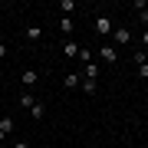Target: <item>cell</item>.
I'll return each instance as SVG.
<instances>
[{
	"label": "cell",
	"instance_id": "17",
	"mask_svg": "<svg viewBox=\"0 0 148 148\" xmlns=\"http://www.w3.org/2000/svg\"><path fill=\"white\" fill-rule=\"evenodd\" d=\"M138 76H142V79H148V63H142V66H138Z\"/></svg>",
	"mask_w": 148,
	"mask_h": 148
},
{
	"label": "cell",
	"instance_id": "21",
	"mask_svg": "<svg viewBox=\"0 0 148 148\" xmlns=\"http://www.w3.org/2000/svg\"><path fill=\"white\" fill-rule=\"evenodd\" d=\"M16 148H30V145H27V142H16Z\"/></svg>",
	"mask_w": 148,
	"mask_h": 148
},
{
	"label": "cell",
	"instance_id": "11",
	"mask_svg": "<svg viewBox=\"0 0 148 148\" xmlns=\"http://www.w3.org/2000/svg\"><path fill=\"white\" fill-rule=\"evenodd\" d=\"M66 89H76V86H79V73H66Z\"/></svg>",
	"mask_w": 148,
	"mask_h": 148
},
{
	"label": "cell",
	"instance_id": "20",
	"mask_svg": "<svg viewBox=\"0 0 148 148\" xmlns=\"http://www.w3.org/2000/svg\"><path fill=\"white\" fill-rule=\"evenodd\" d=\"M142 43H145V46H148V30H145V33H142Z\"/></svg>",
	"mask_w": 148,
	"mask_h": 148
},
{
	"label": "cell",
	"instance_id": "13",
	"mask_svg": "<svg viewBox=\"0 0 148 148\" xmlns=\"http://www.w3.org/2000/svg\"><path fill=\"white\" fill-rule=\"evenodd\" d=\"M95 76H99V66H95V63H86V79H95Z\"/></svg>",
	"mask_w": 148,
	"mask_h": 148
},
{
	"label": "cell",
	"instance_id": "3",
	"mask_svg": "<svg viewBox=\"0 0 148 148\" xmlns=\"http://www.w3.org/2000/svg\"><path fill=\"white\" fill-rule=\"evenodd\" d=\"M99 56H102V63H119V49L112 46V43H102V46H99Z\"/></svg>",
	"mask_w": 148,
	"mask_h": 148
},
{
	"label": "cell",
	"instance_id": "12",
	"mask_svg": "<svg viewBox=\"0 0 148 148\" xmlns=\"http://www.w3.org/2000/svg\"><path fill=\"white\" fill-rule=\"evenodd\" d=\"M20 106H23V109H33V106H36V99H33V92H23V95H20Z\"/></svg>",
	"mask_w": 148,
	"mask_h": 148
},
{
	"label": "cell",
	"instance_id": "10",
	"mask_svg": "<svg viewBox=\"0 0 148 148\" xmlns=\"http://www.w3.org/2000/svg\"><path fill=\"white\" fill-rule=\"evenodd\" d=\"M56 7H59V10H63L66 16H73V10H76V0H59Z\"/></svg>",
	"mask_w": 148,
	"mask_h": 148
},
{
	"label": "cell",
	"instance_id": "8",
	"mask_svg": "<svg viewBox=\"0 0 148 148\" xmlns=\"http://www.w3.org/2000/svg\"><path fill=\"white\" fill-rule=\"evenodd\" d=\"M27 40H43V27L40 23H30L27 27Z\"/></svg>",
	"mask_w": 148,
	"mask_h": 148
},
{
	"label": "cell",
	"instance_id": "9",
	"mask_svg": "<svg viewBox=\"0 0 148 148\" xmlns=\"http://www.w3.org/2000/svg\"><path fill=\"white\" fill-rule=\"evenodd\" d=\"M73 30H76L73 16H63V20H59V33H66V36H69V33H73Z\"/></svg>",
	"mask_w": 148,
	"mask_h": 148
},
{
	"label": "cell",
	"instance_id": "7",
	"mask_svg": "<svg viewBox=\"0 0 148 148\" xmlns=\"http://www.w3.org/2000/svg\"><path fill=\"white\" fill-rule=\"evenodd\" d=\"M79 89H82L86 95H95V92H99V86H95V79H79Z\"/></svg>",
	"mask_w": 148,
	"mask_h": 148
},
{
	"label": "cell",
	"instance_id": "1",
	"mask_svg": "<svg viewBox=\"0 0 148 148\" xmlns=\"http://www.w3.org/2000/svg\"><path fill=\"white\" fill-rule=\"evenodd\" d=\"M95 33H99V36H112V30H115V23L109 20V16H95Z\"/></svg>",
	"mask_w": 148,
	"mask_h": 148
},
{
	"label": "cell",
	"instance_id": "14",
	"mask_svg": "<svg viewBox=\"0 0 148 148\" xmlns=\"http://www.w3.org/2000/svg\"><path fill=\"white\" fill-rule=\"evenodd\" d=\"M30 115H33V119H43V115H46V109H43V102H36V106L30 109Z\"/></svg>",
	"mask_w": 148,
	"mask_h": 148
},
{
	"label": "cell",
	"instance_id": "4",
	"mask_svg": "<svg viewBox=\"0 0 148 148\" xmlns=\"http://www.w3.org/2000/svg\"><path fill=\"white\" fill-rule=\"evenodd\" d=\"M63 56L66 59H76V56H79V43H76V40H66L63 43Z\"/></svg>",
	"mask_w": 148,
	"mask_h": 148
},
{
	"label": "cell",
	"instance_id": "18",
	"mask_svg": "<svg viewBox=\"0 0 148 148\" xmlns=\"http://www.w3.org/2000/svg\"><path fill=\"white\" fill-rule=\"evenodd\" d=\"M142 23H148V7H145V10H142Z\"/></svg>",
	"mask_w": 148,
	"mask_h": 148
},
{
	"label": "cell",
	"instance_id": "16",
	"mask_svg": "<svg viewBox=\"0 0 148 148\" xmlns=\"http://www.w3.org/2000/svg\"><path fill=\"white\" fill-rule=\"evenodd\" d=\"M79 59H82V63H89V59H92V53H89L86 46H79Z\"/></svg>",
	"mask_w": 148,
	"mask_h": 148
},
{
	"label": "cell",
	"instance_id": "2",
	"mask_svg": "<svg viewBox=\"0 0 148 148\" xmlns=\"http://www.w3.org/2000/svg\"><path fill=\"white\" fill-rule=\"evenodd\" d=\"M109 40H112V46H125V43H132V33H128L125 27H115Z\"/></svg>",
	"mask_w": 148,
	"mask_h": 148
},
{
	"label": "cell",
	"instance_id": "6",
	"mask_svg": "<svg viewBox=\"0 0 148 148\" xmlns=\"http://www.w3.org/2000/svg\"><path fill=\"white\" fill-rule=\"evenodd\" d=\"M36 82H40V73H36V69H27V73H23V86H27V89H33Z\"/></svg>",
	"mask_w": 148,
	"mask_h": 148
},
{
	"label": "cell",
	"instance_id": "19",
	"mask_svg": "<svg viewBox=\"0 0 148 148\" xmlns=\"http://www.w3.org/2000/svg\"><path fill=\"white\" fill-rule=\"evenodd\" d=\"M7 56V46H3V43H0V59H3Z\"/></svg>",
	"mask_w": 148,
	"mask_h": 148
},
{
	"label": "cell",
	"instance_id": "5",
	"mask_svg": "<svg viewBox=\"0 0 148 148\" xmlns=\"http://www.w3.org/2000/svg\"><path fill=\"white\" fill-rule=\"evenodd\" d=\"M10 132H13V119H10V115H3V119H0V142H3Z\"/></svg>",
	"mask_w": 148,
	"mask_h": 148
},
{
	"label": "cell",
	"instance_id": "15",
	"mask_svg": "<svg viewBox=\"0 0 148 148\" xmlns=\"http://www.w3.org/2000/svg\"><path fill=\"white\" fill-rule=\"evenodd\" d=\"M135 63H138V66L148 63V53H145V49H138V53H135Z\"/></svg>",
	"mask_w": 148,
	"mask_h": 148
}]
</instances>
